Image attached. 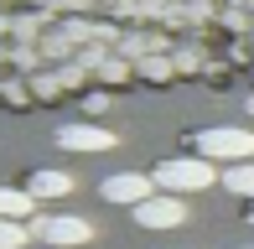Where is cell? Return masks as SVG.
<instances>
[{
  "label": "cell",
  "instance_id": "1",
  "mask_svg": "<svg viewBox=\"0 0 254 249\" xmlns=\"http://www.w3.org/2000/svg\"><path fill=\"white\" fill-rule=\"evenodd\" d=\"M156 187L161 192H202V187H213V166H207V156H171V161H161L156 166Z\"/></svg>",
  "mask_w": 254,
  "mask_h": 249
},
{
  "label": "cell",
  "instance_id": "2",
  "mask_svg": "<svg viewBox=\"0 0 254 249\" xmlns=\"http://www.w3.org/2000/svg\"><path fill=\"white\" fill-rule=\"evenodd\" d=\"M197 156H207V161H249L254 156V130H244V124H213V130L197 135Z\"/></svg>",
  "mask_w": 254,
  "mask_h": 249
},
{
  "label": "cell",
  "instance_id": "3",
  "mask_svg": "<svg viewBox=\"0 0 254 249\" xmlns=\"http://www.w3.org/2000/svg\"><path fill=\"white\" fill-rule=\"evenodd\" d=\"M31 239L52 244V249H78V244L94 239V223L73 218V213H37V218H31Z\"/></svg>",
  "mask_w": 254,
  "mask_h": 249
},
{
  "label": "cell",
  "instance_id": "4",
  "mask_svg": "<svg viewBox=\"0 0 254 249\" xmlns=\"http://www.w3.org/2000/svg\"><path fill=\"white\" fill-rule=\"evenodd\" d=\"M135 223L140 229H182L187 223V202L177 197V192H151V197L140 202V208H130Z\"/></svg>",
  "mask_w": 254,
  "mask_h": 249
},
{
  "label": "cell",
  "instance_id": "5",
  "mask_svg": "<svg viewBox=\"0 0 254 249\" xmlns=\"http://www.w3.org/2000/svg\"><path fill=\"white\" fill-rule=\"evenodd\" d=\"M99 192H104V202H120V208H140V202L156 192V177H145V172H120V177H109V182H104Z\"/></svg>",
  "mask_w": 254,
  "mask_h": 249
},
{
  "label": "cell",
  "instance_id": "6",
  "mask_svg": "<svg viewBox=\"0 0 254 249\" xmlns=\"http://www.w3.org/2000/svg\"><path fill=\"white\" fill-rule=\"evenodd\" d=\"M57 145L63 151H114V130H104V124H63Z\"/></svg>",
  "mask_w": 254,
  "mask_h": 249
},
{
  "label": "cell",
  "instance_id": "7",
  "mask_svg": "<svg viewBox=\"0 0 254 249\" xmlns=\"http://www.w3.org/2000/svg\"><path fill=\"white\" fill-rule=\"evenodd\" d=\"M26 192H31V197H67V192H73V177H67V172H57V166H31V177H26Z\"/></svg>",
  "mask_w": 254,
  "mask_h": 249
},
{
  "label": "cell",
  "instance_id": "8",
  "mask_svg": "<svg viewBox=\"0 0 254 249\" xmlns=\"http://www.w3.org/2000/svg\"><path fill=\"white\" fill-rule=\"evenodd\" d=\"M31 208H37V197H31L26 187H0V218H21V223H31Z\"/></svg>",
  "mask_w": 254,
  "mask_h": 249
},
{
  "label": "cell",
  "instance_id": "9",
  "mask_svg": "<svg viewBox=\"0 0 254 249\" xmlns=\"http://www.w3.org/2000/svg\"><path fill=\"white\" fill-rule=\"evenodd\" d=\"M223 187L234 192V197H254V161H234V166H223Z\"/></svg>",
  "mask_w": 254,
  "mask_h": 249
},
{
  "label": "cell",
  "instance_id": "10",
  "mask_svg": "<svg viewBox=\"0 0 254 249\" xmlns=\"http://www.w3.org/2000/svg\"><path fill=\"white\" fill-rule=\"evenodd\" d=\"M0 249H31V223L0 218Z\"/></svg>",
  "mask_w": 254,
  "mask_h": 249
},
{
  "label": "cell",
  "instance_id": "11",
  "mask_svg": "<svg viewBox=\"0 0 254 249\" xmlns=\"http://www.w3.org/2000/svg\"><path fill=\"white\" fill-rule=\"evenodd\" d=\"M31 249H52V244H31Z\"/></svg>",
  "mask_w": 254,
  "mask_h": 249
},
{
  "label": "cell",
  "instance_id": "12",
  "mask_svg": "<svg viewBox=\"0 0 254 249\" xmlns=\"http://www.w3.org/2000/svg\"><path fill=\"white\" fill-rule=\"evenodd\" d=\"M239 249H254V244H239Z\"/></svg>",
  "mask_w": 254,
  "mask_h": 249
},
{
  "label": "cell",
  "instance_id": "13",
  "mask_svg": "<svg viewBox=\"0 0 254 249\" xmlns=\"http://www.w3.org/2000/svg\"><path fill=\"white\" fill-rule=\"evenodd\" d=\"M249 218H254V208H249Z\"/></svg>",
  "mask_w": 254,
  "mask_h": 249
}]
</instances>
